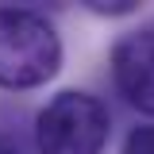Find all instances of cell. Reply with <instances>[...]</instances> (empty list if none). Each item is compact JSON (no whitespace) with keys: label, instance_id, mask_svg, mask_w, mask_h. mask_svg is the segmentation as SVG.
Masks as SVG:
<instances>
[{"label":"cell","instance_id":"obj_1","mask_svg":"<svg viewBox=\"0 0 154 154\" xmlns=\"http://www.w3.org/2000/svg\"><path fill=\"white\" fill-rule=\"evenodd\" d=\"M62 66L58 31L27 8H0V85L35 89L46 85Z\"/></svg>","mask_w":154,"mask_h":154},{"label":"cell","instance_id":"obj_2","mask_svg":"<svg viewBox=\"0 0 154 154\" xmlns=\"http://www.w3.org/2000/svg\"><path fill=\"white\" fill-rule=\"evenodd\" d=\"M35 143L42 154H104L108 108L89 93H58L35 123Z\"/></svg>","mask_w":154,"mask_h":154},{"label":"cell","instance_id":"obj_3","mask_svg":"<svg viewBox=\"0 0 154 154\" xmlns=\"http://www.w3.org/2000/svg\"><path fill=\"white\" fill-rule=\"evenodd\" d=\"M112 73L127 104L154 116V23L143 31H131L112 50Z\"/></svg>","mask_w":154,"mask_h":154},{"label":"cell","instance_id":"obj_4","mask_svg":"<svg viewBox=\"0 0 154 154\" xmlns=\"http://www.w3.org/2000/svg\"><path fill=\"white\" fill-rule=\"evenodd\" d=\"M123 154H154V123L146 127H135L123 143Z\"/></svg>","mask_w":154,"mask_h":154},{"label":"cell","instance_id":"obj_5","mask_svg":"<svg viewBox=\"0 0 154 154\" xmlns=\"http://www.w3.org/2000/svg\"><path fill=\"white\" fill-rule=\"evenodd\" d=\"M0 154H19V150L12 146V143H4V139H0Z\"/></svg>","mask_w":154,"mask_h":154}]
</instances>
